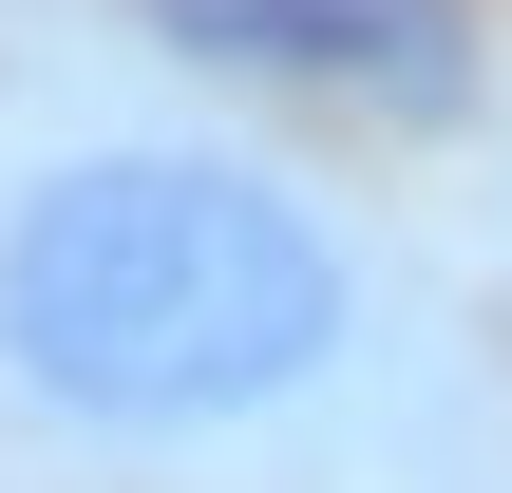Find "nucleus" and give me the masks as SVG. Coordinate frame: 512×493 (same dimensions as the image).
Listing matches in <instances>:
<instances>
[{
  "instance_id": "2",
  "label": "nucleus",
  "mask_w": 512,
  "mask_h": 493,
  "mask_svg": "<svg viewBox=\"0 0 512 493\" xmlns=\"http://www.w3.org/2000/svg\"><path fill=\"white\" fill-rule=\"evenodd\" d=\"M133 19L228 95H304V114H361V133L494 114V19L475 0H133Z\"/></svg>"
},
{
  "instance_id": "3",
  "label": "nucleus",
  "mask_w": 512,
  "mask_h": 493,
  "mask_svg": "<svg viewBox=\"0 0 512 493\" xmlns=\"http://www.w3.org/2000/svg\"><path fill=\"white\" fill-rule=\"evenodd\" d=\"M494 304H512V76H494Z\"/></svg>"
},
{
  "instance_id": "1",
  "label": "nucleus",
  "mask_w": 512,
  "mask_h": 493,
  "mask_svg": "<svg viewBox=\"0 0 512 493\" xmlns=\"http://www.w3.org/2000/svg\"><path fill=\"white\" fill-rule=\"evenodd\" d=\"M0 399L114 475L361 456L418 399V285L247 133H57L0 171Z\"/></svg>"
}]
</instances>
